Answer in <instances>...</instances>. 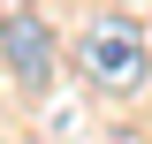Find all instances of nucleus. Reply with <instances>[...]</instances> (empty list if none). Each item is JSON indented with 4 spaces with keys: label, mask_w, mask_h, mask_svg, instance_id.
<instances>
[{
    "label": "nucleus",
    "mask_w": 152,
    "mask_h": 144,
    "mask_svg": "<svg viewBox=\"0 0 152 144\" xmlns=\"http://www.w3.org/2000/svg\"><path fill=\"white\" fill-rule=\"evenodd\" d=\"M76 68H84L91 91H107V99H137L145 76H152V38H145V23H129V15H91L84 38H76Z\"/></svg>",
    "instance_id": "1"
},
{
    "label": "nucleus",
    "mask_w": 152,
    "mask_h": 144,
    "mask_svg": "<svg viewBox=\"0 0 152 144\" xmlns=\"http://www.w3.org/2000/svg\"><path fill=\"white\" fill-rule=\"evenodd\" d=\"M0 61L23 91H53V31L38 8H8L0 15Z\"/></svg>",
    "instance_id": "2"
}]
</instances>
